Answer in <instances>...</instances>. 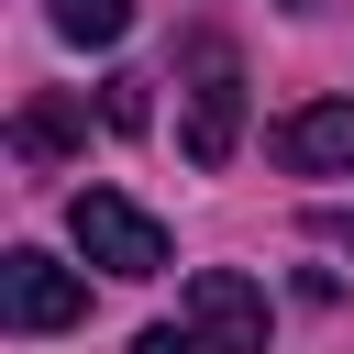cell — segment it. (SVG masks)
Here are the masks:
<instances>
[{
  "mask_svg": "<svg viewBox=\"0 0 354 354\" xmlns=\"http://www.w3.org/2000/svg\"><path fill=\"white\" fill-rule=\"evenodd\" d=\"M243 144V66L221 33H188V166H232Z\"/></svg>",
  "mask_w": 354,
  "mask_h": 354,
  "instance_id": "2",
  "label": "cell"
},
{
  "mask_svg": "<svg viewBox=\"0 0 354 354\" xmlns=\"http://www.w3.org/2000/svg\"><path fill=\"white\" fill-rule=\"evenodd\" d=\"M0 321L11 332H66V321H88V277L33 254V243H11L0 254Z\"/></svg>",
  "mask_w": 354,
  "mask_h": 354,
  "instance_id": "3",
  "label": "cell"
},
{
  "mask_svg": "<svg viewBox=\"0 0 354 354\" xmlns=\"http://www.w3.org/2000/svg\"><path fill=\"white\" fill-rule=\"evenodd\" d=\"M277 11H310V0H277Z\"/></svg>",
  "mask_w": 354,
  "mask_h": 354,
  "instance_id": "10",
  "label": "cell"
},
{
  "mask_svg": "<svg viewBox=\"0 0 354 354\" xmlns=\"http://www.w3.org/2000/svg\"><path fill=\"white\" fill-rule=\"evenodd\" d=\"M100 122H111V133H144V122H155L144 77H111V88H100Z\"/></svg>",
  "mask_w": 354,
  "mask_h": 354,
  "instance_id": "8",
  "label": "cell"
},
{
  "mask_svg": "<svg viewBox=\"0 0 354 354\" xmlns=\"http://www.w3.org/2000/svg\"><path fill=\"white\" fill-rule=\"evenodd\" d=\"M66 232H77V254H88L100 277H166V221L133 210L122 188H77V199H66Z\"/></svg>",
  "mask_w": 354,
  "mask_h": 354,
  "instance_id": "1",
  "label": "cell"
},
{
  "mask_svg": "<svg viewBox=\"0 0 354 354\" xmlns=\"http://www.w3.org/2000/svg\"><path fill=\"white\" fill-rule=\"evenodd\" d=\"M133 354H221V343H199L188 321H155V332H133Z\"/></svg>",
  "mask_w": 354,
  "mask_h": 354,
  "instance_id": "9",
  "label": "cell"
},
{
  "mask_svg": "<svg viewBox=\"0 0 354 354\" xmlns=\"http://www.w3.org/2000/svg\"><path fill=\"white\" fill-rule=\"evenodd\" d=\"M77 144H88V111H77L66 88H33V100L11 111V155H22V166H66Z\"/></svg>",
  "mask_w": 354,
  "mask_h": 354,
  "instance_id": "6",
  "label": "cell"
},
{
  "mask_svg": "<svg viewBox=\"0 0 354 354\" xmlns=\"http://www.w3.org/2000/svg\"><path fill=\"white\" fill-rule=\"evenodd\" d=\"M188 332L221 343V354H266V288L232 277V266H199L188 277Z\"/></svg>",
  "mask_w": 354,
  "mask_h": 354,
  "instance_id": "4",
  "label": "cell"
},
{
  "mask_svg": "<svg viewBox=\"0 0 354 354\" xmlns=\"http://www.w3.org/2000/svg\"><path fill=\"white\" fill-rule=\"evenodd\" d=\"M44 11H55L66 44H122L133 33V0H44Z\"/></svg>",
  "mask_w": 354,
  "mask_h": 354,
  "instance_id": "7",
  "label": "cell"
},
{
  "mask_svg": "<svg viewBox=\"0 0 354 354\" xmlns=\"http://www.w3.org/2000/svg\"><path fill=\"white\" fill-rule=\"evenodd\" d=\"M266 144L288 177H354V100H299Z\"/></svg>",
  "mask_w": 354,
  "mask_h": 354,
  "instance_id": "5",
  "label": "cell"
}]
</instances>
